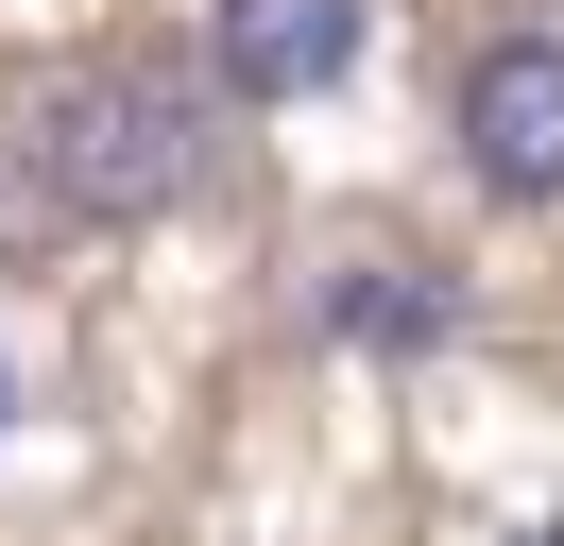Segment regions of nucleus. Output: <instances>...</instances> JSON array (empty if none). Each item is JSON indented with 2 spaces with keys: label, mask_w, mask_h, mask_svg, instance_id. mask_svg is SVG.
<instances>
[{
  "label": "nucleus",
  "mask_w": 564,
  "mask_h": 546,
  "mask_svg": "<svg viewBox=\"0 0 564 546\" xmlns=\"http://www.w3.org/2000/svg\"><path fill=\"white\" fill-rule=\"evenodd\" d=\"M325 341H359V359H445L462 341V273L445 256H343V291H325Z\"/></svg>",
  "instance_id": "4"
},
{
  "label": "nucleus",
  "mask_w": 564,
  "mask_h": 546,
  "mask_svg": "<svg viewBox=\"0 0 564 546\" xmlns=\"http://www.w3.org/2000/svg\"><path fill=\"white\" fill-rule=\"evenodd\" d=\"M445 136L479 171V205H564V18L479 34L462 86H445Z\"/></svg>",
  "instance_id": "2"
},
{
  "label": "nucleus",
  "mask_w": 564,
  "mask_h": 546,
  "mask_svg": "<svg viewBox=\"0 0 564 546\" xmlns=\"http://www.w3.org/2000/svg\"><path fill=\"white\" fill-rule=\"evenodd\" d=\"M359 18L377 0H206V68L223 102H325L359 68Z\"/></svg>",
  "instance_id": "3"
},
{
  "label": "nucleus",
  "mask_w": 564,
  "mask_h": 546,
  "mask_svg": "<svg viewBox=\"0 0 564 546\" xmlns=\"http://www.w3.org/2000/svg\"><path fill=\"white\" fill-rule=\"evenodd\" d=\"M18 188L69 239H138L223 188V68L188 52H69L18 102Z\"/></svg>",
  "instance_id": "1"
},
{
  "label": "nucleus",
  "mask_w": 564,
  "mask_h": 546,
  "mask_svg": "<svg viewBox=\"0 0 564 546\" xmlns=\"http://www.w3.org/2000/svg\"><path fill=\"white\" fill-rule=\"evenodd\" d=\"M0 427H18V375H0Z\"/></svg>",
  "instance_id": "5"
}]
</instances>
